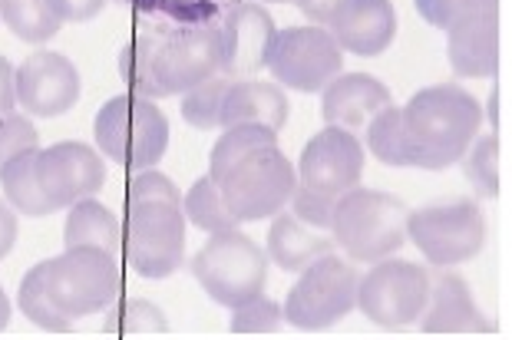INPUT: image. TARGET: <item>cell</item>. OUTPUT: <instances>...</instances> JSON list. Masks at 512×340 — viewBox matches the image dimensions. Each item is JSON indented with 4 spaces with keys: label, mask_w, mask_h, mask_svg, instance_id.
Listing matches in <instances>:
<instances>
[{
    "label": "cell",
    "mask_w": 512,
    "mask_h": 340,
    "mask_svg": "<svg viewBox=\"0 0 512 340\" xmlns=\"http://www.w3.org/2000/svg\"><path fill=\"white\" fill-rule=\"evenodd\" d=\"M222 67L219 24L149 27L119 57V73L136 96L166 100L209 80Z\"/></svg>",
    "instance_id": "1"
},
{
    "label": "cell",
    "mask_w": 512,
    "mask_h": 340,
    "mask_svg": "<svg viewBox=\"0 0 512 340\" xmlns=\"http://www.w3.org/2000/svg\"><path fill=\"white\" fill-rule=\"evenodd\" d=\"M123 255L139 278L159 281L185 265L182 192L162 172L143 169L126 189Z\"/></svg>",
    "instance_id": "2"
},
{
    "label": "cell",
    "mask_w": 512,
    "mask_h": 340,
    "mask_svg": "<svg viewBox=\"0 0 512 340\" xmlns=\"http://www.w3.org/2000/svg\"><path fill=\"white\" fill-rule=\"evenodd\" d=\"M403 136H407L410 166L417 169H450L463 159L470 142L483 126V106L473 93L456 83H437L413 93L400 109Z\"/></svg>",
    "instance_id": "3"
},
{
    "label": "cell",
    "mask_w": 512,
    "mask_h": 340,
    "mask_svg": "<svg viewBox=\"0 0 512 340\" xmlns=\"http://www.w3.org/2000/svg\"><path fill=\"white\" fill-rule=\"evenodd\" d=\"M407 208L390 192L377 189H347L334 199L331 235L334 245H341L351 261L374 265L380 258L397 255L407 241Z\"/></svg>",
    "instance_id": "4"
},
{
    "label": "cell",
    "mask_w": 512,
    "mask_h": 340,
    "mask_svg": "<svg viewBox=\"0 0 512 340\" xmlns=\"http://www.w3.org/2000/svg\"><path fill=\"white\" fill-rule=\"evenodd\" d=\"M96 146L123 169H152L169 149V119L146 96H113L93 123Z\"/></svg>",
    "instance_id": "5"
},
{
    "label": "cell",
    "mask_w": 512,
    "mask_h": 340,
    "mask_svg": "<svg viewBox=\"0 0 512 340\" xmlns=\"http://www.w3.org/2000/svg\"><path fill=\"white\" fill-rule=\"evenodd\" d=\"M215 185L238 222H265L281 208H288L298 175H294L291 159L278 149V142H271V146L248 149L215 179Z\"/></svg>",
    "instance_id": "6"
},
{
    "label": "cell",
    "mask_w": 512,
    "mask_h": 340,
    "mask_svg": "<svg viewBox=\"0 0 512 340\" xmlns=\"http://www.w3.org/2000/svg\"><path fill=\"white\" fill-rule=\"evenodd\" d=\"M192 274L215 304L232 311L265 291L268 255L238 228H228V232H215L195 251Z\"/></svg>",
    "instance_id": "7"
},
{
    "label": "cell",
    "mask_w": 512,
    "mask_h": 340,
    "mask_svg": "<svg viewBox=\"0 0 512 340\" xmlns=\"http://www.w3.org/2000/svg\"><path fill=\"white\" fill-rule=\"evenodd\" d=\"M123 291V268L103 248H67L47 261V294L53 307L67 317L106 311Z\"/></svg>",
    "instance_id": "8"
},
{
    "label": "cell",
    "mask_w": 512,
    "mask_h": 340,
    "mask_svg": "<svg viewBox=\"0 0 512 340\" xmlns=\"http://www.w3.org/2000/svg\"><path fill=\"white\" fill-rule=\"evenodd\" d=\"M407 241L430 265L450 268L476 258L486 245V218L473 199H450L437 205H423L407 215Z\"/></svg>",
    "instance_id": "9"
},
{
    "label": "cell",
    "mask_w": 512,
    "mask_h": 340,
    "mask_svg": "<svg viewBox=\"0 0 512 340\" xmlns=\"http://www.w3.org/2000/svg\"><path fill=\"white\" fill-rule=\"evenodd\" d=\"M301 278L288 291V301L281 307L285 321L301 327V331H324L344 321L357 307V274L354 265L337 258L334 251L314 258L308 268L298 271Z\"/></svg>",
    "instance_id": "10"
},
{
    "label": "cell",
    "mask_w": 512,
    "mask_h": 340,
    "mask_svg": "<svg viewBox=\"0 0 512 340\" xmlns=\"http://www.w3.org/2000/svg\"><path fill=\"white\" fill-rule=\"evenodd\" d=\"M427 301V268L394 255L374 261V268L357 281V307L364 311L367 321H374L384 331H400V327L417 324Z\"/></svg>",
    "instance_id": "11"
},
{
    "label": "cell",
    "mask_w": 512,
    "mask_h": 340,
    "mask_svg": "<svg viewBox=\"0 0 512 340\" xmlns=\"http://www.w3.org/2000/svg\"><path fill=\"white\" fill-rule=\"evenodd\" d=\"M268 70L288 90L321 93L344 70V50L328 27H288L271 40Z\"/></svg>",
    "instance_id": "12"
},
{
    "label": "cell",
    "mask_w": 512,
    "mask_h": 340,
    "mask_svg": "<svg viewBox=\"0 0 512 340\" xmlns=\"http://www.w3.org/2000/svg\"><path fill=\"white\" fill-rule=\"evenodd\" d=\"M364 172V146L354 133L341 126H324L301 152L298 162V182L304 189L324 199H337L347 189L361 182Z\"/></svg>",
    "instance_id": "13"
},
{
    "label": "cell",
    "mask_w": 512,
    "mask_h": 340,
    "mask_svg": "<svg viewBox=\"0 0 512 340\" xmlns=\"http://www.w3.org/2000/svg\"><path fill=\"white\" fill-rule=\"evenodd\" d=\"M37 182L53 208H70L103 189L106 166L100 152L83 142H57L37 152Z\"/></svg>",
    "instance_id": "14"
},
{
    "label": "cell",
    "mask_w": 512,
    "mask_h": 340,
    "mask_svg": "<svg viewBox=\"0 0 512 340\" xmlns=\"http://www.w3.org/2000/svg\"><path fill=\"white\" fill-rule=\"evenodd\" d=\"M17 106L27 116H63L80 100V73L57 50H37L14 70Z\"/></svg>",
    "instance_id": "15"
},
{
    "label": "cell",
    "mask_w": 512,
    "mask_h": 340,
    "mask_svg": "<svg viewBox=\"0 0 512 340\" xmlns=\"http://www.w3.org/2000/svg\"><path fill=\"white\" fill-rule=\"evenodd\" d=\"M219 34H222L219 73L232 76V80H248V76L268 67L271 40H275L278 27L261 4H255V0H238L219 20Z\"/></svg>",
    "instance_id": "16"
},
{
    "label": "cell",
    "mask_w": 512,
    "mask_h": 340,
    "mask_svg": "<svg viewBox=\"0 0 512 340\" xmlns=\"http://www.w3.org/2000/svg\"><path fill=\"white\" fill-rule=\"evenodd\" d=\"M328 34L354 57H380L397 37V14L390 0H337Z\"/></svg>",
    "instance_id": "17"
},
{
    "label": "cell",
    "mask_w": 512,
    "mask_h": 340,
    "mask_svg": "<svg viewBox=\"0 0 512 340\" xmlns=\"http://www.w3.org/2000/svg\"><path fill=\"white\" fill-rule=\"evenodd\" d=\"M423 334H493L496 327L486 321L473 301V291L460 274L440 268L437 278H430V301L420 314Z\"/></svg>",
    "instance_id": "18"
},
{
    "label": "cell",
    "mask_w": 512,
    "mask_h": 340,
    "mask_svg": "<svg viewBox=\"0 0 512 340\" xmlns=\"http://www.w3.org/2000/svg\"><path fill=\"white\" fill-rule=\"evenodd\" d=\"M384 106H390V90L370 73H337L321 90L324 126H341L347 133H361Z\"/></svg>",
    "instance_id": "19"
},
{
    "label": "cell",
    "mask_w": 512,
    "mask_h": 340,
    "mask_svg": "<svg viewBox=\"0 0 512 340\" xmlns=\"http://www.w3.org/2000/svg\"><path fill=\"white\" fill-rule=\"evenodd\" d=\"M446 60L456 76L486 80L499 70V10L479 14L446 30Z\"/></svg>",
    "instance_id": "20"
},
{
    "label": "cell",
    "mask_w": 512,
    "mask_h": 340,
    "mask_svg": "<svg viewBox=\"0 0 512 340\" xmlns=\"http://www.w3.org/2000/svg\"><path fill=\"white\" fill-rule=\"evenodd\" d=\"M275 222L268 228V251L265 255L275 261L281 271L298 274L311 265L314 258L334 251V235L321 232V228L304 225L301 218H294L291 212L281 208L278 215H271Z\"/></svg>",
    "instance_id": "21"
},
{
    "label": "cell",
    "mask_w": 512,
    "mask_h": 340,
    "mask_svg": "<svg viewBox=\"0 0 512 340\" xmlns=\"http://www.w3.org/2000/svg\"><path fill=\"white\" fill-rule=\"evenodd\" d=\"M238 123H258L278 133L288 123V96L275 83L232 80L222 103L219 126H238Z\"/></svg>",
    "instance_id": "22"
},
{
    "label": "cell",
    "mask_w": 512,
    "mask_h": 340,
    "mask_svg": "<svg viewBox=\"0 0 512 340\" xmlns=\"http://www.w3.org/2000/svg\"><path fill=\"white\" fill-rule=\"evenodd\" d=\"M63 241H67V248L86 245V248H103V251H110V255H119V251H123V222H119L106 205L93 199H80L76 205H70Z\"/></svg>",
    "instance_id": "23"
},
{
    "label": "cell",
    "mask_w": 512,
    "mask_h": 340,
    "mask_svg": "<svg viewBox=\"0 0 512 340\" xmlns=\"http://www.w3.org/2000/svg\"><path fill=\"white\" fill-rule=\"evenodd\" d=\"M37 152H24V156H17L14 162H7V166L0 169L7 205L14 208V212L27 215V218H47V215L57 212L37 182V169H34Z\"/></svg>",
    "instance_id": "24"
},
{
    "label": "cell",
    "mask_w": 512,
    "mask_h": 340,
    "mask_svg": "<svg viewBox=\"0 0 512 340\" xmlns=\"http://www.w3.org/2000/svg\"><path fill=\"white\" fill-rule=\"evenodd\" d=\"M17 301H20V311H24L37 327H43V331H50V334H70L73 331V317L60 314L57 307H53L50 294H47V261H40V265H34L24 274L20 291H17Z\"/></svg>",
    "instance_id": "25"
},
{
    "label": "cell",
    "mask_w": 512,
    "mask_h": 340,
    "mask_svg": "<svg viewBox=\"0 0 512 340\" xmlns=\"http://www.w3.org/2000/svg\"><path fill=\"white\" fill-rule=\"evenodd\" d=\"M182 215H185V222H192L195 228H202V232H209V235L238 228V218L228 212V205L212 175H202V179L192 185L189 195L182 199Z\"/></svg>",
    "instance_id": "26"
},
{
    "label": "cell",
    "mask_w": 512,
    "mask_h": 340,
    "mask_svg": "<svg viewBox=\"0 0 512 340\" xmlns=\"http://www.w3.org/2000/svg\"><path fill=\"white\" fill-rule=\"evenodd\" d=\"M0 17L27 43H47L63 27V20L53 14L50 0H0Z\"/></svg>",
    "instance_id": "27"
},
{
    "label": "cell",
    "mask_w": 512,
    "mask_h": 340,
    "mask_svg": "<svg viewBox=\"0 0 512 340\" xmlns=\"http://www.w3.org/2000/svg\"><path fill=\"white\" fill-rule=\"evenodd\" d=\"M110 317L103 324V334H113V337H152V334H166L169 331V321L162 314V307H156L152 301L143 298H126V301H113L110 307Z\"/></svg>",
    "instance_id": "28"
},
{
    "label": "cell",
    "mask_w": 512,
    "mask_h": 340,
    "mask_svg": "<svg viewBox=\"0 0 512 340\" xmlns=\"http://www.w3.org/2000/svg\"><path fill=\"white\" fill-rule=\"evenodd\" d=\"M367 133V149L374 152L377 162L384 166L403 169L410 166V152H407V136H403V119L397 106H384L380 113L364 126Z\"/></svg>",
    "instance_id": "29"
},
{
    "label": "cell",
    "mask_w": 512,
    "mask_h": 340,
    "mask_svg": "<svg viewBox=\"0 0 512 340\" xmlns=\"http://www.w3.org/2000/svg\"><path fill=\"white\" fill-rule=\"evenodd\" d=\"M232 86V76L225 73H215L209 80L195 83L192 90L182 93V119L195 129H215L222 123V103H225V93Z\"/></svg>",
    "instance_id": "30"
},
{
    "label": "cell",
    "mask_w": 512,
    "mask_h": 340,
    "mask_svg": "<svg viewBox=\"0 0 512 340\" xmlns=\"http://www.w3.org/2000/svg\"><path fill=\"white\" fill-rule=\"evenodd\" d=\"M271 142H278V133L268 126H258V123H238V126H225L222 139L215 142L212 149V159H209V175L212 179H219V175L232 166L235 159H242L248 149L255 146H271Z\"/></svg>",
    "instance_id": "31"
},
{
    "label": "cell",
    "mask_w": 512,
    "mask_h": 340,
    "mask_svg": "<svg viewBox=\"0 0 512 340\" xmlns=\"http://www.w3.org/2000/svg\"><path fill=\"white\" fill-rule=\"evenodd\" d=\"M460 162L473 189L483 195V199H496L499 195V136L496 133L476 136Z\"/></svg>",
    "instance_id": "32"
},
{
    "label": "cell",
    "mask_w": 512,
    "mask_h": 340,
    "mask_svg": "<svg viewBox=\"0 0 512 340\" xmlns=\"http://www.w3.org/2000/svg\"><path fill=\"white\" fill-rule=\"evenodd\" d=\"M417 14L427 20L430 27L450 30L463 20L479 17V14H496L499 0H413Z\"/></svg>",
    "instance_id": "33"
},
{
    "label": "cell",
    "mask_w": 512,
    "mask_h": 340,
    "mask_svg": "<svg viewBox=\"0 0 512 340\" xmlns=\"http://www.w3.org/2000/svg\"><path fill=\"white\" fill-rule=\"evenodd\" d=\"M281 321H285V314H281V307L265 298V291L255 294V298H248L245 304L232 307V334H275Z\"/></svg>",
    "instance_id": "34"
},
{
    "label": "cell",
    "mask_w": 512,
    "mask_h": 340,
    "mask_svg": "<svg viewBox=\"0 0 512 340\" xmlns=\"http://www.w3.org/2000/svg\"><path fill=\"white\" fill-rule=\"evenodd\" d=\"M40 149V133L30 123V116L20 113H7L0 116V169L7 162H14L24 152H37Z\"/></svg>",
    "instance_id": "35"
},
{
    "label": "cell",
    "mask_w": 512,
    "mask_h": 340,
    "mask_svg": "<svg viewBox=\"0 0 512 340\" xmlns=\"http://www.w3.org/2000/svg\"><path fill=\"white\" fill-rule=\"evenodd\" d=\"M288 212L294 218H301L304 225L311 228H321V232H331V212H334V202L324 199V195H314L311 189H304L298 182L288 199Z\"/></svg>",
    "instance_id": "36"
},
{
    "label": "cell",
    "mask_w": 512,
    "mask_h": 340,
    "mask_svg": "<svg viewBox=\"0 0 512 340\" xmlns=\"http://www.w3.org/2000/svg\"><path fill=\"white\" fill-rule=\"evenodd\" d=\"M50 7L63 24H86L106 7V0H50Z\"/></svg>",
    "instance_id": "37"
},
{
    "label": "cell",
    "mask_w": 512,
    "mask_h": 340,
    "mask_svg": "<svg viewBox=\"0 0 512 340\" xmlns=\"http://www.w3.org/2000/svg\"><path fill=\"white\" fill-rule=\"evenodd\" d=\"M17 106V80H14V67L7 63V57H0V116L14 113Z\"/></svg>",
    "instance_id": "38"
},
{
    "label": "cell",
    "mask_w": 512,
    "mask_h": 340,
    "mask_svg": "<svg viewBox=\"0 0 512 340\" xmlns=\"http://www.w3.org/2000/svg\"><path fill=\"white\" fill-rule=\"evenodd\" d=\"M291 4L298 7L301 14L308 17L314 27H328V24H331V14H334V4H337V0H291Z\"/></svg>",
    "instance_id": "39"
},
{
    "label": "cell",
    "mask_w": 512,
    "mask_h": 340,
    "mask_svg": "<svg viewBox=\"0 0 512 340\" xmlns=\"http://www.w3.org/2000/svg\"><path fill=\"white\" fill-rule=\"evenodd\" d=\"M14 241H17V215L7 202H0V261L10 255Z\"/></svg>",
    "instance_id": "40"
},
{
    "label": "cell",
    "mask_w": 512,
    "mask_h": 340,
    "mask_svg": "<svg viewBox=\"0 0 512 340\" xmlns=\"http://www.w3.org/2000/svg\"><path fill=\"white\" fill-rule=\"evenodd\" d=\"M10 324V301H7V294H4V288H0V331Z\"/></svg>",
    "instance_id": "41"
},
{
    "label": "cell",
    "mask_w": 512,
    "mask_h": 340,
    "mask_svg": "<svg viewBox=\"0 0 512 340\" xmlns=\"http://www.w3.org/2000/svg\"><path fill=\"white\" fill-rule=\"evenodd\" d=\"M486 113H489V123L496 126V90H493V96H489V103H486Z\"/></svg>",
    "instance_id": "42"
},
{
    "label": "cell",
    "mask_w": 512,
    "mask_h": 340,
    "mask_svg": "<svg viewBox=\"0 0 512 340\" xmlns=\"http://www.w3.org/2000/svg\"><path fill=\"white\" fill-rule=\"evenodd\" d=\"M268 4H288V0H268Z\"/></svg>",
    "instance_id": "43"
}]
</instances>
